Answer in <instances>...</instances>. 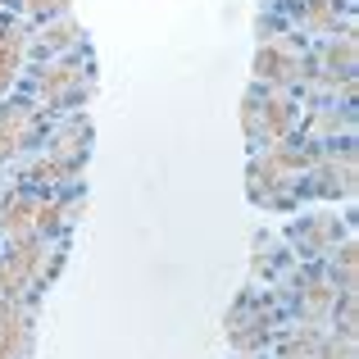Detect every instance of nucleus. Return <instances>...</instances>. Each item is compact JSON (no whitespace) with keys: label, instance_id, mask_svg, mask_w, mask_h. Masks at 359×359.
Instances as JSON below:
<instances>
[{"label":"nucleus","instance_id":"f257e3e1","mask_svg":"<svg viewBox=\"0 0 359 359\" xmlns=\"http://www.w3.org/2000/svg\"><path fill=\"white\" fill-rule=\"evenodd\" d=\"M36 259H41V245H36V241H18L14 250L0 259V291L9 296V291L23 287V282L36 273Z\"/></svg>","mask_w":359,"mask_h":359},{"label":"nucleus","instance_id":"f03ea898","mask_svg":"<svg viewBox=\"0 0 359 359\" xmlns=\"http://www.w3.org/2000/svg\"><path fill=\"white\" fill-rule=\"evenodd\" d=\"M287 123H291V105L287 100H278V96H264V105L259 100H245V128L250 132H264V137H278V132H287Z\"/></svg>","mask_w":359,"mask_h":359},{"label":"nucleus","instance_id":"7ed1b4c3","mask_svg":"<svg viewBox=\"0 0 359 359\" xmlns=\"http://www.w3.org/2000/svg\"><path fill=\"white\" fill-rule=\"evenodd\" d=\"M255 69H259L264 82H291V78H300V60H296V55H291L282 41L259 46V60H255Z\"/></svg>","mask_w":359,"mask_h":359},{"label":"nucleus","instance_id":"20e7f679","mask_svg":"<svg viewBox=\"0 0 359 359\" xmlns=\"http://www.w3.org/2000/svg\"><path fill=\"white\" fill-rule=\"evenodd\" d=\"M27 132H32V114H27L23 105L0 109V159H5V155H14V150L27 141Z\"/></svg>","mask_w":359,"mask_h":359},{"label":"nucleus","instance_id":"39448f33","mask_svg":"<svg viewBox=\"0 0 359 359\" xmlns=\"http://www.w3.org/2000/svg\"><path fill=\"white\" fill-rule=\"evenodd\" d=\"M73 87H82V64H78V60L55 64V69L41 78V96H46V100H55V105H60V100L69 96Z\"/></svg>","mask_w":359,"mask_h":359},{"label":"nucleus","instance_id":"423d86ee","mask_svg":"<svg viewBox=\"0 0 359 359\" xmlns=\"http://www.w3.org/2000/svg\"><path fill=\"white\" fill-rule=\"evenodd\" d=\"M36 214H41V201H32V196H14V201H5V232L9 237H27L36 223Z\"/></svg>","mask_w":359,"mask_h":359},{"label":"nucleus","instance_id":"0eeeda50","mask_svg":"<svg viewBox=\"0 0 359 359\" xmlns=\"http://www.w3.org/2000/svg\"><path fill=\"white\" fill-rule=\"evenodd\" d=\"M327 69H332V78L351 82V73H355V41L351 36H341V41L327 50Z\"/></svg>","mask_w":359,"mask_h":359},{"label":"nucleus","instance_id":"6e6552de","mask_svg":"<svg viewBox=\"0 0 359 359\" xmlns=\"http://www.w3.org/2000/svg\"><path fill=\"white\" fill-rule=\"evenodd\" d=\"M332 5L337 0H309V27H332Z\"/></svg>","mask_w":359,"mask_h":359},{"label":"nucleus","instance_id":"1a4fd4ad","mask_svg":"<svg viewBox=\"0 0 359 359\" xmlns=\"http://www.w3.org/2000/svg\"><path fill=\"white\" fill-rule=\"evenodd\" d=\"M73 36H78V27H73V23H60V27H50V32H46V46H50V50H60V46H69Z\"/></svg>","mask_w":359,"mask_h":359},{"label":"nucleus","instance_id":"9d476101","mask_svg":"<svg viewBox=\"0 0 359 359\" xmlns=\"http://www.w3.org/2000/svg\"><path fill=\"white\" fill-rule=\"evenodd\" d=\"M64 5H69V0H27L32 14H64Z\"/></svg>","mask_w":359,"mask_h":359},{"label":"nucleus","instance_id":"9b49d317","mask_svg":"<svg viewBox=\"0 0 359 359\" xmlns=\"http://www.w3.org/2000/svg\"><path fill=\"white\" fill-rule=\"evenodd\" d=\"M323 359H355V346H351V337H346L341 346H327V351H323Z\"/></svg>","mask_w":359,"mask_h":359}]
</instances>
